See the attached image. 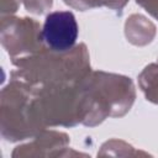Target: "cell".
I'll list each match as a JSON object with an SVG mask.
<instances>
[{"instance_id": "obj_1", "label": "cell", "mask_w": 158, "mask_h": 158, "mask_svg": "<svg viewBox=\"0 0 158 158\" xmlns=\"http://www.w3.org/2000/svg\"><path fill=\"white\" fill-rule=\"evenodd\" d=\"M12 63L17 67L12 75L33 86L72 84L89 74L88 53L83 44L67 52L43 49L28 57L12 59Z\"/></svg>"}, {"instance_id": "obj_2", "label": "cell", "mask_w": 158, "mask_h": 158, "mask_svg": "<svg viewBox=\"0 0 158 158\" xmlns=\"http://www.w3.org/2000/svg\"><path fill=\"white\" fill-rule=\"evenodd\" d=\"M85 93L86 116L84 125H96L106 116H121L130 110L135 91L130 78L93 73L81 80Z\"/></svg>"}, {"instance_id": "obj_3", "label": "cell", "mask_w": 158, "mask_h": 158, "mask_svg": "<svg viewBox=\"0 0 158 158\" xmlns=\"http://www.w3.org/2000/svg\"><path fill=\"white\" fill-rule=\"evenodd\" d=\"M36 86L14 75L11 83L4 88L1 132L6 139H25L40 133L44 128L36 107Z\"/></svg>"}, {"instance_id": "obj_4", "label": "cell", "mask_w": 158, "mask_h": 158, "mask_svg": "<svg viewBox=\"0 0 158 158\" xmlns=\"http://www.w3.org/2000/svg\"><path fill=\"white\" fill-rule=\"evenodd\" d=\"M1 40L7 53L15 58L22 54H35L44 48L42 40V30L32 19H12L2 17Z\"/></svg>"}, {"instance_id": "obj_5", "label": "cell", "mask_w": 158, "mask_h": 158, "mask_svg": "<svg viewBox=\"0 0 158 158\" xmlns=\"http://www.w3.org/2000/svg\"><path fill=\"white\" fill-rule=\"evenodd\" d=\"M78 38V23L70 11H54L47 15L42 40L44 44L54 52H67L74 48Z\"/></svg>"}, {"instance_id": "obj_6", "label": "cell", "mask_w": 158, "mask_h": 158, "mask_svg": "<svg viewBox=\"0 0 158 158\" xmlns=\"http://www.w3.org/2000/svg\"><path fill=\"white\" fill-rule=\"evenodd\" d=\"M139 84L147 100L158 102V65L147 67L139 77Z\"/></svg>"}, {"instance_id": "obj_7", "label": "cell", "mask_w": 158, "mask_h": 158, "mask_svg": "<svg viewBox=\"0 0 158 158\" xmlns=\"http://www.w3.org/2000/svg\"><path fill=\"white\" fill-rule=\"evenodd\" d=\"M67 5H70L73 7L85 10L88 7H94V6H100V5H106L111 9H121L127 0H64Z\"/></svg>"}, {"instance_id": "obj_8", "label": "cell", "mask_w": 158, "mask_h": 158, "mask_svg": "<svg viewBox=\"0 0 158 158\" xmlns=\"http://www.w3.org/2000/svg\"><path fill=\"white\" fill-rule=\"evenodd\" d=\"M25 7L33 14H43L52 5V0H22Z\"/></svg>"}, {"instance_id": "obj_9", "label": "cell", "mask_w": 158, "mask_h": 158, "mask_svg": "<svg viewBox=\"0 0 158 158\" xmlns=\"http://www.w3.org/2000/svg\"><path fill=\"white\" fill-rule=\"evenodd\" d=\"M137 4L143 6L151 15L158 19V0H137Z\"/></svg>"}]
</instances>
